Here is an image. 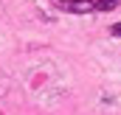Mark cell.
<instances>
[{
  "instance_id": "obj_1",
  "label": "cell",
  "mask_w": 121,
  "mask_h": 115,
  "mask_svg": "<svg viewBox=\"0 0 121 115\" xmlns=\"http://www.w3.org/2000/svg\"><path fill=\"white\" fill-rule=\"evenodd\" d=\"M59 6L65 11H79V14H87L96 8V3L93 0H59Z\"/></svg>"
},
{
  "instance_id": "obj_2",
  "label": "cell",
  "mask_w": 121,
  "mask_h": 115,
  "mask_svg": "<svg viewBox=\"0 0 121 115\" xmlns=\"http://www.w3.org/2000/svg\"><path fill=\"white\" fill-rule=\"evenodd\" d=\"M118 6H121V0H96V8L99 11H113Z\"/></svg>"
},
{
  "instance_id": "obj_3",
  "label": "cell",
  "mask_w": 121,
  "mask_h": 115,
  "mask_svg": "<svg viewBox=\"0 0 121 115\" xmlns=\"http://www.w3.org/2000/svg\"><path fill=\"white\" fill-rule=\"evenodd\" d=\"M110 34H113V37H121V23H118V25H113V28H110Z\"/></svg>"
}]
</instances>
